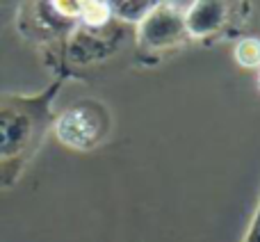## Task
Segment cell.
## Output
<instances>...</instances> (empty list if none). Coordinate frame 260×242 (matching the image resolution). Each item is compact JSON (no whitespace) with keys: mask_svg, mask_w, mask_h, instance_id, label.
<instances>
[{"mask_svg":"<svg viewBox=\"0 0 260 242\" xmlns=\"http://www.w3.org/2000/svg\"><path fill=\"white\" fill-rule=\"evenodd\" d=\"M64 82L55 78L37 94H0V158L27 162L50 133L57 99Z\"/></svg>","mask_w":260,"mask_h":242,"instance_id":"cell-1","label":"cell"},{"mask_svg":"<svg viewBox=\"0 0 260 242\" xmlns=\"http://www.w3.org/2000/svg\"><path fill=\"white\" fill-rule=\"evenodd\" d=\"M128 44H135V27L117 21L114 16L103 25L78 23L46 67L62 82L69 78H82L89 69L119 55Z\"/></svg>","mask_w":260,"mask_h":242,"instance_id":"cell-2","label":"cell"},{"mask_svg":"<svg viewBox=\"0 0 260 242\" xmlns=\"http://www.w3.org/2000/svg\"><path fill=\"white\" fill-rule=\"evenodd\" d=\"M82 3L78 0H39L23 3L16 12L18 35L30 41L44 57V64L62 48L67 37L80 23Z\"/></svg>","mask_w":260,"mask_h":242,"instance_id":"cell-3","label":"cell"},{"mask_svg":"<svg viewBox=\"0 0 260 242\" xmlns=\"http://www.w3.org/2000/svg\"><path fill=\"white\" fill-rule=\"evenodd\" d=\"M112 130V114L103 101L80 99L53 117L50 133L62 146L71 151H94L108 139Z\"/></svg>","mask_w":260,"mask_h":242,"instance_id":"cell-4","label":"cell"},{"mask_svg":"<svg viewBox=\"0 0 260 242\" xmlns=\"http://www.w3.org/2000/svg\"><path fill=\"white\" fill-rule=\"evenodd\" d=\"M189 44L185 12L174 3H155V7L135 25L137 59L153 64L167 53L180 50Z\"/></svg>","mask_w":260,"mask_h":242,"instance_id":"cell-5","label":"cell"},{"mask_svg":"<svg viewBox=\"0 0 260 242\" xmlns=\"http://www.w3.org/2000/svg\"><path fill=\"white\" fill-rule=\"evenodd\" d=\"M251 5L224 3V0H199L185 9V27L189 41L215 44L219 39L242 37L244 21Z\"/></svg>","mask_w":260,"mask_h":242,"instance_id":"cell-6","label":"cell"},{"mask_svg":"<svg viewBox=\"0 0 260 242\" xmlns=\"http://www.w3.org/2000/svg\"><path fill=\"white\" fill-rule=\"evenodd\" d=\"M153 7H155L153 0H137V3H135V0H114V3H110L112 16L117 18V21L126 23V25H133V27L137 25Z\"/></svg>","mask_w":260,"mask_h":242,"instance_id":"cell-7","label":"cell"},{"mask_svg":"<svg viewBox=\"0 0 260 242\" xmlns=\"http://www.w3.org/2000/svg\"><path fill=\"white\" fill-rule=\"evenodd\" d=\"M233 57L242 69L260 71V37L242 35L238 41H235Z\"/></svg>","mask_w":260,"mask_h":242,"instance_id":"cell-8","label":"cell"},{"mask_svg":"<svg viewBox=\"0 0 260 242\" xmlns=\"http://www.w3.org/2000/svg\"><path fill=\"white\" fill-rule=\"evenodd\" d=\"M25 167L27 165H23V162H14V160L0 158V192H3V190H12L14 185L21 180Z\"/></svg>","mask_w":260,"mask_h":242,"instance_id":"cell-9","label":"cell"},{"mask_svg":"<svg viewBox=\"0 0 260 242\" xmlns=\"http://www.w3.org/2000/svg\"><path fill=\"white\" fill-rule=\"evenodd\" d=\"M242 242H260V201L256 206V213H253V220L247 229V235H244Z\"/></svg>","mask_w":260,"mask_h":242,"instance_id":"cell-10","label":"cell"},{"mask_svg":"<svg viewBox=\"0 0 260 242\" xmlns=\"http://www.w3.org/2000/svg\"><path fill=\"white\" fill-rule=\"evenodd\" d=\"M258 87H260V71H258Z\"/></svg>","mask_w":260,"mask_h":242,"instance_id":"cell-11","label":"cell"}]
</instances>
